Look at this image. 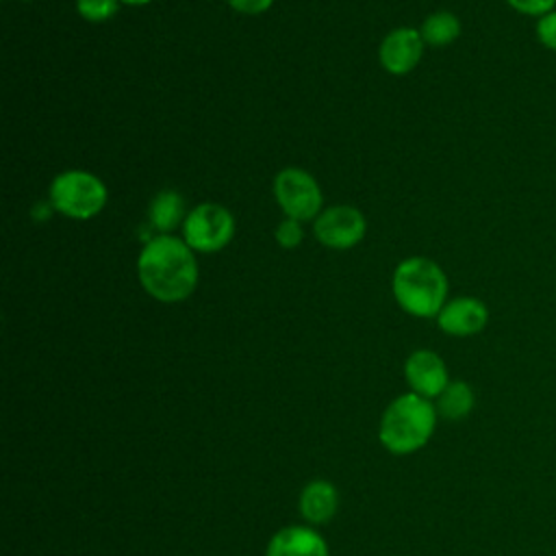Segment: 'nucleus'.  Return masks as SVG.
I'll return each instance as SVG.
<instances>
[{
  "mask_svg": "<svg viewBox=\"0 0 556 556\" xmlns=\"http://www.w3.org/2000/svg\"><path fill=\"white\" fill-rule=\"evenodd\" d=\"M489 321V308L482 300L471 295H460L443 304L437 315V324L445 334L471 337L484 330Z\"/></svg>",
  "mask_w": 556,
  "mask_h": 556,
  "instance_id": "obj_9",
  "label": "nucleus"
},
{
  "mask_svg": "<svg viewBox=\"0 0 556 556\" xmlns=\"http://www.w3.org/2000/svg\"><path fill=\"white\" fill-rule=\"evenodd\" d=\"M235 11L239 13H245V15H258V13H265L274 0H226Z\"/></svg>",
  "mask_w": 556,
  "mask_h": 556,
  "instance_id": "obj_20",
  "label": "nucleus"
},
{
  "mask_svg": "<svg viewBox=\"0 0 556 556\" xmlns=\"http://www.w3.org/2000/svg\"><path fill=\"white\" fill-rule=\"evenodd\" d=\"M276 241L282 245V248H295L300 245L304 232H302V226L298 219H291V217H285L278 228H276Z\"/></svg>",
  "mask_w": 556,
  "mask_h": 556,
  "instance_id": "obj_17",
  "label": "nucleus"
},
{
  "mask_svg": "<svg viewBox=\"0 0 556 556\" xmlns=\"http://www.w3.org/2000/svg\"><path fill=\"white\" fill-rule=\"evenodd\" d=\"M419 33H421L424 43L434 46V48H443V46H450L452 41L458 39L460 20L452 11H434L424 20Z\"/></svg>",
  "mask_w": 556,
  "mask_h": 556,
  "instance_id": "obj_15",
  "label": "nucleus"
},
{
  "mask_svg": "<svg viewBox=\"0 0 556 556\" xmlns=\"http://www.w3.org/2000/svg\"><path fill=\"white\" fill-rule=\"evenodd\" d=\"M50 204L72 219H91L106 204L104 182L83 169H67L50 185Z\"/></svg>",
  "mask_w": 556,
  "mask_h": 556,
  "instance_id": "obj_4",
  "label": "nucleus"
},
{
  "mask_svg": "<svg viewBox=\"0 0 556 556\" xmlns=\"http://www.w3.org/2000/svg\"><path fill=\"white\" fill-rule=\"evenodd\" d=\"M510 9H515L521 15L541 17L556 9V0H506Z\"/></svg>",
  "mask_w": 556,
  "mask_h": 556,
  "instance_id": "obj_19",
  "label": "nucleus"
},
{
  "mask_svg": "<svg viewBox=\"0 0 556 556\" xmlns=\"http://www.w3.org/2000/svg\"><path fill=\"white\" fill-rule=\"evenodd\" d=\"M315 237L326 248L348 250L356 245L367 230L365 215L348 204H337L326 208L315 217Z\"/></svg>",
  "mask_w": 556,
  "mask_h": 556,
  "instance_id": "obj_7",
  "label": "nucleus"
},
{
  "mask_svg": "<svg viewBox=\"0 0 556 556\" xmlns=\"http://www.w3.org/2000/svg\"><path fill=\"white\" fill-rule=\"evenodd\" d=\"M235 235L232 213L215 202H204L191 208L182 222V239L193 252H219Z\"/></svg>",
  "mask_w": 556,
  "mask_h": 556,
  "instance_id": "obj_5",
  "label": "nucleus"
},
{
  "mask_svg": "<svg viewBox=\"0 0 556 556\" xmlns=\"http://www.w3.org/2000/svg\"><path fill=\"white\" fill-rule=\"evenodd\" d=\"M265 556H330V554L319 532L304 526H289L278 530L269 539Z\"/></svg>",
  "mask_w": 556,
  "mask_h": 556,
  "instance_id": "obj_11",
  "label": "nucleus"
},
{
  "mask_svg": "<svg viewBox=\"0 0 556 556\" xmlns=\"http://www.w3.org/2000/svg\"><path fill=\"white\" fill-rule=\"evenodd\" d=\"M404 376L413 393L424 397H439L450 384L447 367L443 358L432 350H415L404 365Z\"/></svg>",
  "mask_w": 556,
  "mask_h": 556,
  "instance_id": "obj_8",
  "label": "nucleus"
},
{
  "mask_svg": "<svg viewBox=\"0 0 556 556\" xmlns=\"http://www.w3.org/2000/svg\"><path fill=\"white\" fill-rule=\"evenodd\" d=\"M393 298L408 315L437 317L447 302V278L443 269L426 258L410 256L393 271Z\"/></svg>",
  "mask_w": 556,
  "mask_h": 556,
  "instance_id": "obj_3",
  "label": "nucleus"
},
{
  "mask_svg": "<svg viewBox=\"0 0 556 556\" xmlns=\"http://www.w3.org/2000/svg\"><path fill=\"white\" fill-rule=\"evenodd\" d=\"M473 389L465 380H450V384L437 397V413L450 421H458L473 410Z\"/></svg>",
  "mask_w": 556,
  "mask_h": 556,
  "instance_id": "obj_14",
  "label": "nucleus"
},
{
  "mask_svg": "<svg viewBox=\"0 0 556 556\" xmlns=\"http://www.w3.org/2000/svg\"><path fill=\"white\" fill-rule=\"evenodd\" d=\"M119 2H124V4H148L152 0H119Z\"/></svg>",
  "mask_w": 556,
  "mask_h": 556,
  "instance_id": "obj_21",
  "label": "nucleus"
},
{
  "mask_svg": "<svg viewBox=\"0 0 556 556\" xmlns=\"http://www.w3.org/2000/svg\"><path fill=\"white\" fill-rule=\"evenodd\" d=\"M424 46L426 43L417 28H395L382 39L378 56L389 74L402 76L417 67Z\"/></svg>",
  "mask_w": 556,
  "mask_h": 556,
  "instance_id": "obj_10",
  "label": "nucleus"
},
{
  "mask_svg": "<svg viewBox=\"0 0 556 556\" xmlns=\"http://www.w3.org/2000/svg\"><path fill=\"white\" fill-rule=\"evenodd\" d=\"M137 274L143 289L159 302L187 300L198 285V263L185 239L159 235L150 239L137 258Z\"/></svg>",
  "mask_w": 556,
  "mask_h": 556,
  "instance_id": "obj_1",
  "label": "nucleus"
},
{
  "mask_svg": "<svg viewBox=\"0 0 556 556\" xmlns=\"http://www.w3.org/2000/svg\"><path fill=\"white\" fill-rule=\"evenodd\" d=\"M148 217L150 224L161 230V232H169L174 230L180 222H185V200L178 191L174 189H163L159 191L148 208Z\"/></svg>",
  "mask_w": 556,
  "mask_h": 556,
  "instance_id": "obj_13",
  "label": "nucleus"
},
{
  "mask_svg": "<svg viewBox=\"0 0 556 556\" xmlns=\"http://www.w3.org/2000/svg\"><path fill=\"white\" fill-rule=\"evenodd\" d=\"M434 404L417 393H404L395 397L380 419V443L391 454H413L421 450L437 426Z\"/></svg>",
  "mask_w": 556,
  "mask_h": 556,
  "instance_id": "obj_2",
  "label": "nucleus"
},
{
  "mask_svg": "<svg viewBox=\"0 0 556 556\" xmlns=\"http://www.w3.org/2000/svg\"><path fill=\"white\" fill-rule=\"evenodd\" d=\"M339 506V495L332 482L328 480H313L302 489L300 495V513L313 526L326 523L334 517Z\"/></svg>",
  "mask_w": 556,
  "mask_h": 556,
  "instance_id": "obj_12",
  "label": "nucleus"
},
{
  "mask_svg": "<svg viewBox=\"0 0 556 556\" xmlns=\"http://www.w3.org/2000/svg\"><path fill=\"white\" fill-rule=\"evenodd\" d=\"M536 39L543 48L556 52V9L536 20Z\"/></svg>",
  "mask_w": 556,
  "mask_h": 556,
  "instance_id": "obj_18",
  "label": "nucleus"
},
{
  "mask_svg": "<svg viewBox=\"0 0 556 556\" xmlns=\"http://www.w3.org/2000/svg\"><path fill=\"white\" fill-rule=\"evenodd\" d=\"M76 9L87 22H104L119 9V0H76Z\"/></svg>",
  "mask_w": 556,
  "mask_h": 556,
  "instance_id": "obj_16",
  "label": "nucleus"
},
{
  "mask_svg": "<svg viewBox=\"0 0 556 556\" xmlns=\"http://www.w3.org/2000/svg\"><path fill=\"white\" fill-rule=\"evenodd\" d=\"M274 198L285 215L298 222L317 217L321 208V189L317 180L300 167H285L276 174Z\"/></svg>",
  "mask_w": 556,
  "mask_h": 556,
  "instance_id": "obj_6",
  "label": "nucleus"
}]
</instances>
